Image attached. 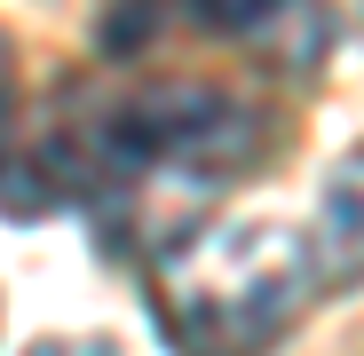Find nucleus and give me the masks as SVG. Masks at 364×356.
<instances>
[{"label":"nucleus","mask_w":364,"mask_h":356,"mask_svg":"<svg viewBox=\"0 0 364 356\" xmlns=\"http://www.w3.org/2000/svg\"><path fill=\"white\" fill-rule=\"evenodd\" d=\"M309 254L325 285H364V151L333 158V174L317 183V230Z\"/></svg>","instance_id":"obj_1"}]
</instances>
